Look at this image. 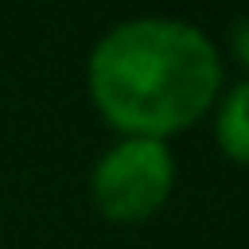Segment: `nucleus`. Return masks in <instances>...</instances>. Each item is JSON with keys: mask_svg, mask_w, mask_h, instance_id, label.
Masks as SVG:
<instances>
[{"mask_svg": "<svg viewBox=\"0 0 249 249\" xmlns=\"http://www.w3.org/2000/svg\"><path fill=\"white\" fill-rule=\"evenodd\" d=\"M214 136H218V148L237 160V163H249V78L237 82L222 105H218V121H214Z\"/></svg>", "mask_w": 249, "mask_h": 249, "instance_id": "7ed1b4c3", "label": "nucleus"}, {"mask_svg": "<svg viewBox=\"0 0 249 249\" xmlns=\"http://www.w3.org/2000/svg\"><path fill=\"white\" fill-rule=\"evenodd\" d=\"M230 51H233V58L249 70V16H241V19L230 27Z\"/></svg>", "mask_w": 249, "mask_h": 249, "instance_id": "20e7f679", "label": "nucleus"}, {"mask_svg": "<svg viewBox=\"0 0 249 249\" xmlns=\"http://www.w3.org/2000/svg\"><path fill=\"white\" fill-rule=\"evenodd\" d=\"M86 78L93 105L117 132L167 140L214 105L222 66L202 27L140 16L97 39Z\"/></svg>", "mask_w": 249, "mask_h": 249, "instance_id": "f257e3e1", "label": "nucleus"}, {"mask_svg": "<svg viewBox=\"0 0 249 249\" xmlns=\"http://www.w3.org/2000/svg\"><path fill=\"white\" fill-rule=\"evenodd\" d=\"M175 183V160L167 140L121 136L93 163L89 195L97 210L113 222H144L163 206Z\"/></svg>", "mask_w": 249, "mask_h": 249, "instance_id": "f03ea898", "label": "nucleus"}]
</instances>
